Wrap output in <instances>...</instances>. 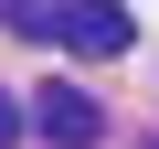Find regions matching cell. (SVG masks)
<instances>
[{
    "mask_svg": "<svg viewBox=\"0 0 159 149\" xmlns=\"http://www.w3.org/2000/svg\"><path fill=\"white\" fill-rule=\"evenodd\" d=\"M32 117H43V138H53V149H96V128H106L85 85H43V107H32Z\"/></svg>",
    "mask_w": 159,
    "mask_h": 149,
    "instance_id": "cell-1",
    "label": "cell"
},
{
    "mask_svg": "<svg viewBox=\"0 0 159 149\" xmlns=\"http://www.w3.org/2000/svg\"><path fill=\"white\" fill-rule=\"evenodd\" d=\"M53 43L85 53V64H106V53H127L138 32H127V11H53Z\"/></svg>",
    "mask_w": 159,
    "mask_h": 149,
    "instance_id": "cell-2",
    "label": "cell"
}]
</instances>
